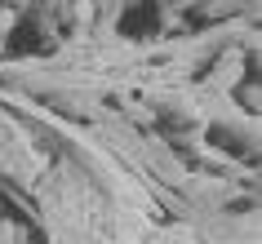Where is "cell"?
<instances>
[{"label":"cell","mask_w":262,"mask_h":244,"mask_svg":"<svg viewBox=\"0 0 262 244\" xmlns=\"http://www.w3.org/2000/svg\"><path fill=\"white\" fill-rule=\"evenodd\" d=\"M27 240V231L18 227L14 217H0V244H23Z\"/></svg>","instance_id":"1"}]
</instances>
